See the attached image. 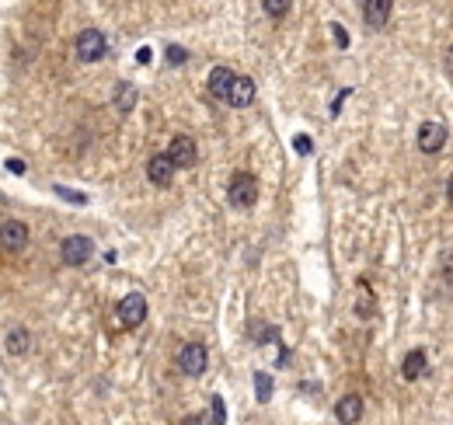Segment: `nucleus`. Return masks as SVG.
Instances as JSON below:
<instances>
[{
    "label": "nucleus",
    "mask_w": 453,
    "mask_h": 425,
    "mask_svg": "<svg viewBox=\"0 0 453 425\" xmlns=\"http://www.w3.org/2000/svg\"><path fill=\"white\" fill-rule=\"evenodd\" d=\"M174 363L181 373H189V377H203L206 366H210V352L203 342H185L178 352H174Z\"/></svg>",
    "instance_id": "obj_1"
},
{
    "label": "nucleus",
    "mask_w": 453,
    "mask_h": 425,
    "mask_svg": "<svg viewBox=\"0 0 453 425\" xmlns=\"http://www.w3.org/2000/svg\"><path fill=\"white\" fill-rule=\"evenodd\" d=\"M227 202L234 209H251L258 202V182H255V175H248V171L234 175V182L227 189Z\"/></svg>",
    "instance_id": "obj_2"
},
{
    "label": "nucleus",
    "mask_w": 453,
    "mask_h": 425,
    "mask_svg": "<svg viewBox=\"0 0 453 425\" xmlns=\"http://www.w3.org/2000/svg\"><path fill=\"white\" fill-rule=\"evenodd\" d=\"M91 254H95V244H91V237H84V234H70V237L59 240V258L66 265H84Z\"/></svg>",
    "instance_id": "obj_3"
},
{
    "label": "nucleus",
    "mask_w": 453,
    "mask_h": 425,
    "mask_svg": "<svg viewBox=\"0 0 453 425\" xmlns=\"http://www.w3.org/2000/svg\"><path fill=\"white\" fill-rule=\"evenodd\" d=\"M73 53H77L80 63L102 59V56H105V35H102L98 28H84V32L77 35V42H73Z\"/></svg>",
    "instance_id": "obj_4"
},
{
    "label": "nucleus",
    "mask_w": 453,
    "mask_h": 425,
    "mask_svg": "<svg viewBox=\"0 0 453 425\" xmlns=\"http://www.w3.org/2000/svg\"><path fill=\"white\" fill-rule=\"evenodd\" d=\"M115 314H119V324H122V328H140L143 317H147V296H143V293H126V296L119 300Z\"/></svg>",
    "instance_id": "obj_5"
},
{
    "label": "nucleus",
    "mask_w": 453,
    "mask_h": 425,
    "mask_svg": "<svg viewBox=\"0 0 453 425\" xmlns=\"http://www.w3.org/2000/svg\"><path fill=\"white\" fill-rule=\"evenodd\" d=\"M164 157L174 164V171H178V167H192V164L199 160V147H196L192 136H174Z\"/></svg>",
    "instance_id": "obj_6"
},
{
    "label": "nucleus",
    "mask_w": 453,
    "mask_h": 425,
    "mask_svg": "<svg viewBox=\"0 0 453 425\" xmlns=\"http://www.w3.org/2000/svg\"><path fill=\"white\" fill-rule=\"evenodd\" d=\"M25 244H28V227L21 220H4V223H0V247H4L8 254L25 251Z\"/></svg>",
    "instance_id": "obj_7"
},
{
    "label": "nucleus",
    "mask_w": 453,
    "mask_h": 425,
    "mask_svg": "<svg viewBox=\"0 0 453 425\" xmlns=\"http://www.w3.org/2000/svg\"><path fill=\"white\" fill-rule=\"evenodd\" d=\"M446 143V126L443 122H422L418 126V150L422 153H439Z\"/></svg>",
    "instance_id": "obj_8"
},
{
    "label": "nucleus",
    "mask_w": 453,
    "mask_h": 425,
    "mask_svg": "<svg viewBox=\"0 0 453 425\" xmlns=\"http://www.w3.org/2000/svg\"><path fill=\"white\" fill-rule=\"evenodd\" d=\"M255 102V80L251 77H234L230 91H227V105L230 108H248Z\"/></svg>",
    "instance_id": "obj_9"
},
{
    "label": "nucleus",
    "mask_w": 453,
    "mask_h": 425,
    "mask_svg": "<svg viewBox=\"0 0 453 425\" xmlns=\"http://www.w3.org/2000/svg\"><path fill=\"white\" fill-rule=\"evenodd\" d=\"M335 418H338L342 425H359V418H362V397H359V394H345V397H338V404H335Z\"/></svg>",
    "instance_id": "obj_10"
},
{
    "label": "nucleus",
    "mask_w": 453,
    "mask_h": 425,
    "mask_svg": "<svg viewBox=\"0 0 453 425\" xmlns=\"http://www.w3.org/2000/svg\"><path fill=\"white\" fill-rule=\"evenodd\" d=\"M391 0H362V18H367L370 28H384L391 21Z\"/></svg>",
    "instance_id": "obj_11"
},
{
    "label": "nucleus",
    "mask_w": 453,
    "mask_h": 425,
    "mask_svg": "<svg viewBox=\"0 0 453 425\" xmlns=\"http://www.w3.org/2000/svg\"><path fill=\"white\" fill-rule=\"evenodd\" d=\"M147 178L157 185V189H164V185H171V178H174V164L164 157V153H157V157H150V164H147Z\"/></svg>",
    "instance_id": "obj_12"
},
{
    "label": "nucleus",
    "mask_w": 453,
    "mask_h": 425,
    "mask_svg": "<svg viewBox=\"0 0 453 425\" xmlns=\"http://www.w3.org/2000/svg\"><path fill=\"white\" fill-rule=\"evenodd\" d=\"M234 70H227V66H216L213 73H210V95L216 98V102H227V91H230V84H234Z\"/></svg>",
    "instance_id": "obj_13"
},
{
    "label": "nucleus",
    "mask_w": 453,
    "mask_h": 425,
    "mask_svg": "<svg viewBox=\"0 0 453 425\" xmlns=\"http://www.w3.org/2000/svg\"><path fill=\"white\" fill-rule=\"evenodd\" d=\"M425 373V352L422 349H412L408 356H405V363H401V377L405 380H418Z\"/></svg>",
    "instance_id": "obj_14"
},
{
    "label": "nucleus",
    "mask_w": 453,
    "mask_h": 425,
    "mask_svg": "<svg viewBox=\"0 0 453 425\" xmlns=\"http://www.w3.org/2000/svg\"><path fill=\"white\" fill-rule=\"evenodd\" d=\"M28 349H32L28 328H11V331H8V352H11V356H25Z\"/></svg>",
    "instance_id": "obj_15"
},
{
    "label": "nucleus",
    "mask_w": 453,
    "mask_h": 425,
    "mask_svg": "<svg viewBox=\"0 0 453 425\" xmlns=\"http://www.w3.org/2000/svg\"><path fill=\"white\" fill-rule=\"evenodd\" d=\"M115 91H119V95H115V105H119V112H129V108L136 105V88H133V84H119Z\"/></svg>",
    "instance_id": "obj_16"
},
{
    "label": "nucleus",
    "mask_w": 453,
    "mask_h": 425,
    "mask_svg": "<svg viewBox=\"0 0 453 425\" xmlns=\"http://www.w3.org/2000/svg\"><path fill=\"white\" fill-rule=\"evenodd\" d=\"M255 397H258V401H268V397H272V377L261 373V370L255 373Z\"/></svg>",
    "instance_id": "obj_17"
},
{
    "label": "nucleus",
    "mask_w": 453,
    "mask_h": 425,
    "mask_svg": "<svg viewBox=\"0 0 453 425\" xmlns=\"http://www.w3.org/2000/svg\"><path fill=\"white\" fill-rule=\"evenodd\" d=\"M265 4V15H272V18H283L290 8H293V0H261Z\"/></svg>",
    "instance_id": "obj_18"
},
{
    "label": "nucleus",
    "mask_w": 453,
    "mask_h": 425,
    "mask_svg": "<svg viewBox=\"0 0 453 425\" xmlns=\"http://www.w3.org/2000/svg\"><path fill=\"white\" fill-rule=\"evenodd\" d=\"M167 63L181 66V63H185V49H181V46H167Z\"/></svg>",
    "instance_id": "obj_19"
},
{
    "label": "nucleus",
    "mask_w": 453,
    "mask_h": 425,
    "mask_svg": "<svg viewBox=\"0 0 453 425\" xmlns=\"http://www.w3.org/2000/svg\"><path fill=\"white\" fill-rule=\"evenodd\" d=\"M181 425H216V422H213V415H192V418H185Z\"/></svg>",
    "instance_id": "obj_20"
},
{
    "label": "nucleus",
    "mask_w": 453,
    "mask_h": 425,
    "mask_svg": "<svg viewBox=\"0 0 453 425\" xmlns=\"http://www.w3.org/2000/svg\"><path fill=\"white\" fill-rule=\"evenodd\" d=\"M331 35H335V42H338L342 49L349 46V35H345V28H342V25H331Z\"/></svg>",
    "instance_id": "obj_21"
},
{
    "label": "nucleus",
    "mask_w": 453,
    "mask_h": 425,
    "mask_svg": "<svg viewBox=\"0 0 453 425\" xmlns=\"http://www.w3.org/2000/svg\"><path fill=\"white\" fill-rule=\"evenodd\" d=\"M56 192H59L63 199H70L73 206H84V196H80V192H70V189H56Z\"/></svg>",
    "instance_id": "obj_22"
},
{
    "label": "nucleus",
    "mask_w": 453,
    "mask_h": 425,
    "mask_svg": "<svg viewBox=\"0 0 453 425\" xmlns=\"http://www.w3.org/2000/svg\"><path fill=\"white\" fill-rule=\"evenodd\" d=\"M293 147H297V153H311V136H297Z\"/></svg>",
    "instance_id": "obj_23"
},
{
    "label": "nucleus",
    "mask_w": 453,
    "mask_h": 425,
    "mask_svg": "<svg viewBox=\"0 0 453 425\" xmlns=\"http://www.w3.org/2000/svg\"><path fill=\"white\" fill-rule=\"evenodd\" d=\"M8 171H11V175H21V171H25V160L11 157V160H8Z\"/></svg>",
    "instance_id": "obj_24"
},
{
    "label": "nucleus",
    "mask_w": 453,
    "mask_h": 425,
    "mask_svg": "<svg viewBox=\"0 0 453 425\" xmlns=\"http://www.w3.org/2000/svg\"><path fill=\"white\" fill-rule=\"evenodd\" d=\"M136 59H140V63H150V49H147V46H143V49H140V53H136Z\"/></svg>",
    "instance_id": "obj_25"
}]
</instances>
